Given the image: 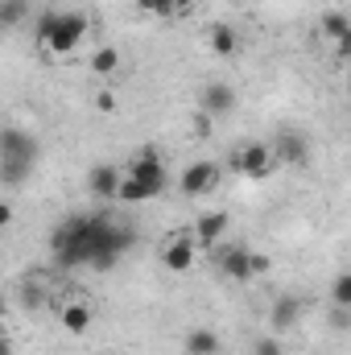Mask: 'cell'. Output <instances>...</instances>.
Returning a JSON list of instances; mask_svg holds the SVG:
<instances>
[{
    "label": "cell",
    "mask_w": 351,
    "mask_h": 355,
    "mask_svg": "<svg viewBox=\"0 0 351 355\" xmlns=\"http://www.w3.org/2000/svg\"><path fill=\"white\" fill-rule=\"evenodd\" d=\"M95 240V215H67L54 232H50V252L62 268L91 265V244Z\"/></svg>",
    "instance_id": "6da1fadb"
},
{
    "label": "cell",
    "mask_w": 351,
    "mask_h": 355,
    "mask_svg": "<svg viewBox=\"0 0 351 355\" xmlns=\"http://www.w3.org/2000/svg\"><path fill=\"white\" fill-rule=\"evenodd\" d=\"M83 37H87V17L83 12H42V21H37V46L54 58L79 50Z\"/></svg>",
    "instance_id": "7a4b0ae2"
},
{
    "label": "cell",
    "mask_w": 351,
    "mask_h": 355,
    "mask_svg": "<svg viewBox=\"0 0 351 355\" xmlns=\"http://www.w3.org/2000/svg\"><path fill=\"white\" fill-rule=\"evenodd\" d=\"M33 162H37V141L8 124V128L0 132V174H4V182H8V186L25 182V174L33 170Z\"/></svg>",
    "instance_id": "3957f363"
},
{
    "label": "cell",
    "mask_w": 351,
    "mask_h": 355,
    "mask_svg": "<svg viewBox=\"0 0 351 355\" xmlns=\"http://www.w3.org/2000/svg\"><path fill=\"white\" fill-rule=\"evenodd\" d=\"M91 244H95V248H91V268L108 272V268H116V261L128 252L132 232H128L124 223H116L112 215H95V240H91Z\"/></svg>",
    "instance_id": "277c9868"
},
{
    "label": "cell",
    "mask_w": 351,
    "mask_h": 355,
    "mask_svg": "<svg viewBox=\"0 0 351 355\" xmlns=\"http://www.w3.org/2000/svg\"><path fill=\"white\" fill-rule=\"evenodd\" d=\"M228 166H232V174H244V178H252V182H264V178L273 174V166H277V153H273V145H264V141H244V145L232 149Z\"/></svg>",
    "instance_id": "5b68a950"
},
{
    "label": "cell",
    "mask_w": 351,
    "mask_h": 355,
    "mask_svg": "<svg viewBox=\"0 0 351 355\" xmlns=\"http://www.w3.org/2000/svg\"><path fill=\"white\" fill-rule=\"evenodd\" d=\"M178 186H182L186 198H203V194H211L219 186V166L215 162H190L178 178Z\"/></svg>",
    "instance_id": "8992f818"
},
{
    "label": "cell",
    "mask_w": 351,
    "mask_h": 355,
    "mask_svg": "<svg viewBox=\"0 0 351 355\" xmlns=\"http://www.w3.org/2000/svg\"><path fill=\"white\" fill-rule=\"evenodd\" d=\"M128 178H137V182H145V186H153L157 194L166 190V162L153 153V149H141L132 162H128V170H124Z\"/></svg>",
    "instance_id": "52a82bcc"
},
{
    "label": "cell",
    "mask_w": 351,
    "mask_h": 355,
    "mask_svg": "<svg viewBox=\"0 0 351 355\" xmlns=\"http://www.w3.org/2000/svg\"><path fill=\"white\" fill-rule=\"evenodd\" d=\"M194 252H198V240L174 236V240H166V248H162V265H166V272H190Z\"/></svg>",
    "instance_id": "ba28073f"
},
{
    "label": "cell",
    "mask_w": 351,
    "mask_h": 355,
    "mask_svg": "<svg viewBox=\"0 0 351 355\" xmlns=\"http://www.w3.org/2000/svg\"><path fill=\"white\" fill-rule=\"evenodd\" d=\"M228 232H232V215H223V211H211V215H203V219H198V227H194V240H198V248H219Z\"/></svg>",
    "instance_id": "9c48e42d"
},
{
    "label": "cell",
    "mask_w": 351,
    "mask_h": 355,
    "mask_svg": "<svg viewBox=\"0 0 351 355\" xmlns=\"http://www.w3.org/2000/svg\"><path fill=\"white\" fill-rule=\"evenodd\" d=\"M198 107H203L207 116H228V112L236 107V87H232V83H207Z\"/></svg>",
    "instance_id": "30bf717a"
},
{
    "label": "cell",
    "mask_w": 351,
    "mask_h": 355,
    "mask_svg": "<svg viewBox=\"0 0 351 355\" xmlns=\"http://www.w3.org/2000/svg\"><path fill=\"white\" fill-rule=\"evenodd\" d=\"M207 46H211L215 58H236V54H240V33H236L228 21H215V25L207 29Z\"/></svg>",
    "instance_id": "8fae6325"
},
{
    "label": "cell",
    "mask_w": 351,
    "mask_h": 355,
    "mask_svg": "<svg viewBox=\"0 0 351 355\" xmlns=\"http://www.w3.org/2000/svg\"><path fill=\"white\" fill-rule=\"evenodd\" d=\"M223 277H232V281H240V285H248V281L257 277V268H252V252H248L244 244H232V248L223 252Z\"/></svg>",
    "instance_id": "7c38bea8"
},
{
    "label": "cell",
    "mask_w": 351,
    "mask_h": 355,
    "mask_svg": "<svg viewBox=\"0 0 351 355\" xmlns=\"http://www.w3.org/2000/svg\"><path fill=\"white\" fill-rule=\"evenodd\" d=\"M120 182H124V174L116 166H95L87 174V190L95 198H116L120 194Z\"/></svg>",
    "instance_id": "4fadbf2b"
},
{
    "label": "cell",
    "mask_w": 351,
    "mask_h": 355,
    "mask_svg": "<svg viewBox=\"0 0 351 355\" xmlns=\"http://www.w3.org/2000/svg\"><path fill=\"white\" fill-rule=\"evenodd\" d=\"M58 322H62V331H67V335H87V331H91V306H83V302L62 306Z\"/></svg>",
    "instance_id": "5bb4252c"
},
{
    "label": "cell",
    "mask_w": 351,
    "mask_h": 355,
    "mask_svg": "<svg viewBox=\"0 0 351 355\" xmlns=\"http://www.w3.org/2000/svg\"><path fill=\"white\" fill-rule=\"evenodd\" d=\"M186 355H219V335L207 331V327L190 331V335H186Z\"/></svg>",
    "instance_id": "9a60e30c"
},
{
    "label": "cell",
    "mask_w": 351,
    "mask_h": 355,
    "mask_svg": "<svg viewBox=\"0 0 351 355\" xmlns=\"http://www.w3.org/2000/svg\"><path fill=\"white\" fill-rule=\"evenodd\" d=\"M298 318H302V302H298V297H277V306H273V327H277V331H289Z\"/></svg>",
    "instance_id": "2e32d148"
},
{
    "label": "cell",
    "mask_w": 351,
    "mask_h": 355,
    "mask_svg": "<svg viewBox=\"0 0 351 355\" xmlns=\"http://www.w3.org/2000/svg\"><path fill=\"white\" fill-rule=\"evenodd\" d=\"M194 0H137V8L153 12V17H186Z\"/></svg>",
    "instance_id": "e0dca14e"
},
{
    "label": "cell",
    "mask_w": 351,
    "mask_h": 355,
    "mask_svg": "<svg viewBox=\"0 0 351 355\" xmlns=\"http://www.w3.org/2000/svg\"><path fill=\"white\" fill-rule=\"evenodd\" d=\"M91 71H95L99 79L116 75V71H120V50H116V46H99V50L91 54Z\"/></svg>",
    "instance_id": "ac0fdd59"
},
{
    "label": "cell",
    "mask_w": 351,
    "mask_h": 355,
    "mask_svg": "<svg viewBox=\"0 0 351 355\" xmlns=\"http://www.w3.org/2000/svg\"><path fill=\"white\" fill-rule=\"evenodd\" d=\"M273 153H277L281 162H289V166H302V162H306V141H302V137H289V132H285V137H281V141L273 145Z\"/></svg>",
    "instance_id": "d6986e66"
},
{
    "label": "cell",
    "mask_w": 351,
    "mask_h": 355,
    "mask_svg": "<svg viewBox=\"0 0 351 355\" xmlns=\"http://www.w3.org/2000/svg\"><path fill=\"white\" fill-rule=\"evenodd\" d=\"M116 198H120V202H153V198H157V190L124 174V182H120V194H116Z\"/></svg>",
    "instance_id": "ffe728a7"
},
{
    "label": "cell",
    "mask_w": 351,
    "mask_h": 355,
    "mask_svg": "<svg viewBox=\"0 0 351 355\" xmlns=\"http://www.w3.org/2000/svg\"><path fill=\"white\" fill-rule=\"evenodd\" d=\"M323 33L331 37V46H335L339 37H348V33H351L348 12H343V8H331V12H323Z\"/></svg>",
    "instance_id": "44dd1931"
},
{
    "label": "cell",
    "mask_w": 351,
    "mask_h": 355,
    "mask_svg": "<svg viewBox=\"0 0 351 355\" xmlns=\"http://www.w3.org/2000/svg\"><path fill=\"white\" fill-rule=\"evenodd\" d=\"M331 302L343 306V310H351V268H343V272L331 281Z\"/></svg>",
    "instance_id": "7402d4cb"
},
{
    "label": "cell",
    "mask_w": 351,
    "mask_h": 355,
    "mask_svg": "<svg viewBox=\"0 0 351 355\" xmlns=\"http://www.w3.org/2000/svg\"><path fill=\"white\" fill-rule=\"evenodd\" d=\"M25 12H29V0H0V21L12 29V25H21L25 21Z\"/></svg>",
    "instance_id": "603a6c76"
},
{
    "label": "cell",
    "mask_w": 351,
    "mask_h": 355,
    "mask_svg": "<svg viewBox=\"0 0 351 355\" xmlns=\"http://www.w3.org/2000/svg\"><path fill=\"white\" fill-rule=\"evenodd\" d=\"M211 120H215V116H207V112L198 107V112H194V120H190V128H194L198 137H207V132H211Z\"/></svg>",
    "instance_id": "cb8c5ba5"
},
{
    "label": "cell",
    "mask_w": 351,
    "mask_h": 355,
    "mask_svg": "<svg viewBox=\"0 0 351 355\" xmlns=\"http://www.w3.org/2000/svg\"><path fill=\"white\" fill-rule=\"evenodd\" d=\"M252 355H281V343L277 339H257L252 343Z\"/></svg>",
    "instance_id": "d4e9b609"
},
{
    "label": "cell",
    "mask_w": 351,
    "mask_h": 355,
    "mask_svg": "<svg viewBox=\"0 0 351 355\" xmlns=\"http://www.w3.org/2000/svg\"><path fill=\"white\" fill-rule=\"evenodd\" d=\"M95 107H99V112H116V99H112L108 91H99V95H95Z\"/></svg>",
    "instance_id": "484cf974"
},
{
    "label": "cell",
    "mask_w": 351,
    "mask_h": 355,
    "mask_svg": "<svg viewBox=\"0 0 351 355\" xmlns=\"http://www.w3.org/2000/svg\"><path fill=\"white\" fill-rule=\"evenodd\" d=\"M335 54H339V58H348V62H351V33H348V37H339V42H335Z\"/></svg>",
    "instance_id": "4316f807"
},
{
    "label": "cell",
    "mask_w": 351,
    "mask_h": 355,
    "mask_svg": "<svg viewBox=\"0 0 351 355\" xmlns=\"http://www.w3.org/2000/svg\"><path fill=\"white\" fill-rule=\"evenodd\" d=\"M252 268H257V277H261V272H268V257H261V252H252Z\"/></svg>",
    "instance_id": "83f0119b"
},
{
    "label": "cell",
    "mask_w": 351,
    "mask_h": 355,
    "mask_svg": "<svg viewBox=\"0 0 351 355\" xmlns=\"http://www.w3.org/2000/svg\"><path fill=\"white\" fill-rule=\"evenodd\" d=\"M348 95H351V79H348Z\"/></svg>",
    "instance_id": "f1b7e54d"
},
{
    "label": "cell",
    "mask_w": 351,
    "mask_h": 355,
    "mask_svg": "<svg viewBox=\"0 0 351 355\" xmlns=\"http://www.w3.org/2000/svg\"><path fill=\"white\" fill-rule=\"evenodd\" d=\"M95 355H108V352H95Z\"/></svg>",
    "instance_id": "f546056e"
}]
</instances>
